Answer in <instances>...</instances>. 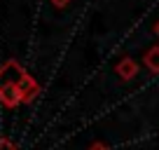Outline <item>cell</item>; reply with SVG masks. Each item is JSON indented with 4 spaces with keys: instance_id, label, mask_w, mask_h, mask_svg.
Wrapping results in <instances>:
<instances>
[{
    "instance_id": "obj_6",
    "label": "cell",
    "mask_w": 159,
    "mask_h": 150,
    "mask_svg": "<svg viewBox=\"0 0 159 150\" xmlns=\"http://www.w3.org/2000/svg\"><path fill=\"white\" fill-rule=\"evenodd\" d=\"M0 150H16V145L10 138H0Z\"/></svg>"
},
{
    "instance_id": "obj_3",
    "label": "cell",
    "mask_w": 159,
    "mask_h": 150,
    "mask_svg": "<svg viewBox=\"0 0 159 150\" xmlns=\"http://www.w3.org/2000/svg\"><path fill=\"white\" fill-rule=\"evenodd\" d=\"M0 103L7 105V108H14L16 103H21V96L16 85H7V87H0Z\"/></svg>"
},
{
    "instance_id": "obj_5",
    "label": "cell",
    "mask_w": 159,
    "mask_h": 150,
    "mask_svg": "<svg viewBox=\"0 0 159 150\" xmlns=\"http://www.w3.org/2000/svg\"><path fill=\"white\" fill-rule=\"evenodd\" d=\"M143 61H145V66H148V70L159 73V47H150V49L145 52Z\"/></svg>"
},
{
    "instance_id": "obj_7",
    "label": "cell",
    "mask_w": 159,
    "mask_h": 150,
    "mask_svg": "<svg viewBox=\"0 0 159 150\" xmlns=\"http://www.w3.org/2000/svg\"><path fill=\"white\" fill-rule=\"evenodd\" d=\"M49 2H52L54 7H66V5L70 2V0H49Z\"/></svg>"
},
{
    "instance_id": "obj_2",
    "label": "cell",
    "mask_w": 159,
    "mask_h": 150,
    "mask_svg": "<svg viewBox=\"0 0 159 150\" xmlns=\"http://www.w3.org/2000/svg\"><path fill=\"white\" fill-rule=\"evenodd\" d=\"M16 89H19V96H21V103H30V101L35 99V96L40 94V85L35 77H30V75H24L21 77V82L16 85Z\"/></svg>"
},
{
    "instance_id": "obj_9",
    "label": "cell",
    "mask_w": 159,
    "mask_h": 150,
    "mask_svg": "<svg viewBox=\"0 0 159 150\" xmlns=\"http://www.w3.org/2000/svg\"><path fill=\"white\" fill-rule=\"evenodd\" d=\"M154 33H157V38H159V21H157V26H154Z\"/></svg>"
},
{
    "instance_id": "obj_1",
    "label": "cell",
    "mask_w": 159,
    "mask_h": 150,
    "mask_svg": "<svg viewBox=\"0 0 159 150\" xmlns=\"http://www.w3.org/2000/svg\"><path fill=\"white\" fill-rule=\"evenodd\" d=\"M26 75V70L21 68V63L16 59L7 61L2 68H0V87H7V85H19L21 77Z\"/></svg>"
},
{
    "instance_id": "obj_4",
    "label": "cell",
    "mask_w": 159,
    "mask_h": 150,
    "mask_svg": "<svg viewBox=\"0 0 159 150\" xmlns=\"http://www.w3.org/2000/svg\"><path fill=\"white\" fill-rule=\"evenodd\" d=\"M115 70H117V75L122 80H131V77H136V73H138V63H136L134 59H122L115 66Z\"/></svg>"
},
{
    "instance_id": "obj_8",
    "label": "cell",
    "mask_w": 159,
    "mask_h": 150,
    "mask_svg": "<svg viewBox=\"0 0 159 150\" xmlns=\"http://www.w3.org/2000/svg\"><path fill=\"white\" fill-rule=\"evenodd\" d=\"M87 150H108V148H105L103 143H94V145H89Z\"/></svg>"
}]
</instances>
